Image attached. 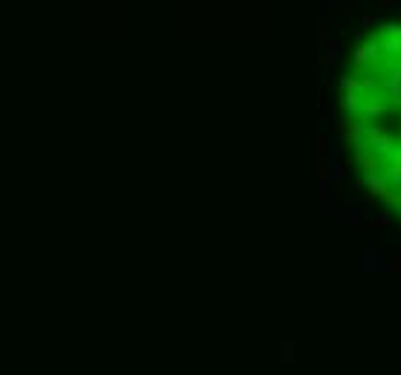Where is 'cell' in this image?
I'll use <instances>...</instances> for the list:
<instances>
[{"label":"cell","instance_id":"obj_1","mask_svg":"<svg viewBox=\"0 0 401 375\" xmlns=\"http://www.w3.org/2000/svg\"><path fill=\"white\" fill-rule=\"evenodd\" d=\"M341 127L361 188L401 220V23L375 26L347 58Z\"/></svg>","mask_w":401,"mask_h":375}]
</instances>
